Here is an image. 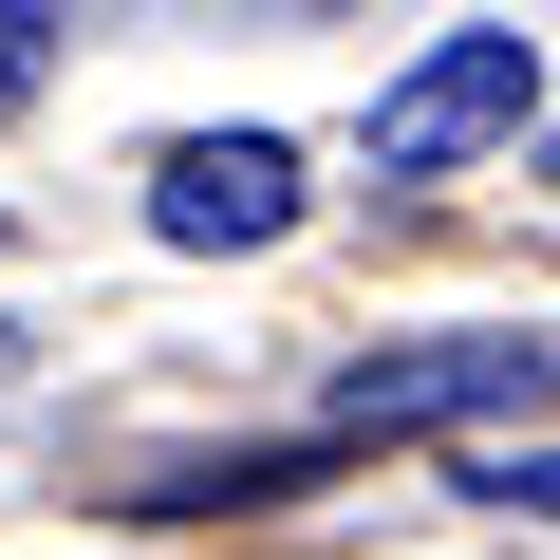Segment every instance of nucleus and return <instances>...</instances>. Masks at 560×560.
Masks as SVG:
<instances>
[{
    "label": "nucleus",
    "instance_id": "obj_1",
    "mask_svg": "<svg viewBox=\"0 0 560 560\" xmlns=\"http://www.w3.org/2000/svg\"><path fill=\"white\" fill-rule=\"evenodd\" d=\"M523 113H541V57H523V38H430V57L374 94V187H430V168L504 150Z\"/></svg>",
    "mask_w": 560,
    "mask_h": 560
},
{
    "label": "nucleus",
    "instance_id": "obj_2",
    "mask_svg": "<svg viewBox=\"0 0 560 560\" xmlns=\"http://www.w3.org/2000/svg\"><path fill=\"white\" fill-rule=\"evenodd\" d=\"M541 337H411V355H355L337 374V430L374 448V430H467V411H541Z\"/></svg>",
    "mask_w": 560,
    "mask_h": 560
},
{
    "label": "nucleus",
    "instance_id": "obj_3",
    "mask_svg": "<svg viewBox=\"0 0 560 560\" xmlns=\"http://www.w3.org/2000/svg\"><path fill=\"white\" fill-rule=\"evenodd\" d=\"M150 224L168 243H280V224H300V150H280V131H187L150 168Z\"/></svg>",
    "mask_w": 560,
    "mask_h": 560
},
{
    "label": "nucleus",
    "instance_id": "obj_4",
    "mask_svg": "<svg viewBox=\"0 0 560 560\" xmlns=\"http://www.w3.org/2000/svg\"><path fill=\"white\" fill-rule=\"evenodd\" d=\"M467 486L486 504H560V448H467Z\"/></svg>",
    "mask_w": 560,
    "mask_h": 560
},
{
    "label": "nucleus",
    "instance_id": "obj_5",
    "mask_svg": "<svg viewBox=\"0 0 560 560\" xmlns=\"http://www.w3.org/2000/svg\"><path fill=\"white\" fill-rule=\"evenodd\" d=\"M20 75H38V57H20V0H0V113H20Z\"/></svg>",
    "mask_w": 560,
    "mask_h": 560
}]
</instances>
